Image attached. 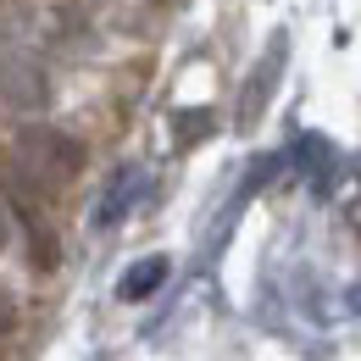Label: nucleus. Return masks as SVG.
<instances>
[{
    "label": "nucleus",
    "mask_w": 361,
    "mask_h": 361,
    "mask_svg": "<svg viewBox=\"0 0 361 361\" xmlns=\"http://www.w3.org/2000/svg\"><path fill=\"white\" fill-rule=\"evenodd\" d=\"M84 161H90L84 139L61 134V128H50V123H28V128H17V173H23L28 183H39V189H50V195L78 178Z\"/></svg>",
    "instance_id": "f257e3e1"
},
{
    "label": "nucleus",
    "mask_w": 361,
    "mask_h": 361,
    "mask_svg": "<svg viewBox=\"0 0 361 361\" xmlns=\"http://www.w3.org/2000/svg\"><path fill=\"white\" fill-rule=\"evenodd\" d=\"M161 283H167V256H145V262H134V267L123 272L117 295H123V300H150Z\"/></svg>",
    "instance_id": "f03ea898"
},
{
    "label": "nucleus",
    "mask_w": 361,
    "mask_h": 361,
    "mask_svg": "<svg viewBox=\"0 0 361 361\" xmlns=\"http://www.w3.org/2000/svg\"><path fill=\"white\" fill-rule=\"evenodd\" d=\"M11 328H17V300L0 289V334H11Z\"/></svg>",
    "instance_id": "7ed1b4c3"
},
{
    "label": "nucleus",
    "mask_w": 361,
    "mask_h": 361,
    "mask_svg": "<svg viewBox=\"0 0 361 361\" xmlns=\"http://www.w3.org/2000/svg\"><path fill=\"white\" fill-rule=\"evenodd\" d=\"M11 245V217H6V206H0V250Z\"/></svg>",
    "instance_id": "20e7f679"
}]
</instances>
